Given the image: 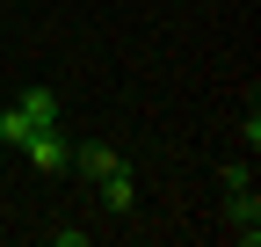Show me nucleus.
I'll list each match as a JSON object with an SVG mask.
<instances>
[{
	"instance_id": "f257e3e1",
	"label": "nucleus",
	"mask_w": 261,
	"mask_h": 247,
	"mask_svg": "<svg viewBox=\"0 0 261 247\" xmlns=\"http://www.w3.org/2000/svg\"><path fill=\"white\" fill-rule=\"evenodd\" d=\"M22 160L37 167V175H65V160H73V145L58 138V124H44V131H29V138H22Z\"/></svg>"
},
{
	"instance_id": "f03ea898",
	"label": "nucleus",
	"mask_w": 261,
	"mask_h": 247,
	"mask_svg": "<svg viewBox=\"0 0 261 247\" xmlns=\"http://www.w3.org/2000/svg\"><path fill=\"white\" fill-rule=\"evenodd\" d=\"M65 167H73L80 182H102V175H116L123 160H116V153H109V145H80V153H73V160H65Z\"/></svg>"
},
{
	"instance_id": "7ed1b4c3",
	"label": "nucleus",
	"mask_w": 261,
	"mask_h": 247,
	"mask_svg": "<svg viewBox=\"0 0 261 247\" xmlns=\"http://www.w3.org/2000/svg\"><path fill=\"white\" fill-rule=\"evenodd\" d=\"M94 189H102V204H109V211H130V204H138V182H130V167L102 175V182H94Z\"/></svg>"
},
{
	"instance_id": "20e7f679",
	"label": "nucleus",
	"mask_w": 261,
	"mask_h": 247,
	"mask_svg": "<svg viewBox=\"0 0 261 247\" xmlns=\"http://www.w3.org/2000/svg\"><path fill=\"white\" fill-rule=\"evenodd\" d=\"M15 109H22L29 124H37V131H44V124H58V95H51V87H29V95H22Z\"/></svg>"
},
{
	"instance_id": "39448f33",
	"label": "nucleus",
	"mask_w": 261,
	"mask_h": 247,
	"mask_svg": "<svg viewBox=\"0 0 261 247\" xmlns=\"http://www.w3.org/2000/svg\"><path fill=\"white\" fill-rule=\"evenodd\" d=\"M232 226H240L247 240H261V204H254V189H232Z\"/></svg>"
},
{
	"instance_id": "423d86ee",
	"label": "nucleus",
	"mask_w": 261,
	"mask_h": 247,
	"mask_svg": "<svg viewBox=\"0 0 261 247\" xmlns=\"http://www.w3.org/2000/svg\"><path fill=\"white\" fill-rule=\"evenodd\" d=\"M29 131H37V124H29L22 109H8V116H0V145H8V153H22V138Z\"/></svg>"
}]
</instances>
